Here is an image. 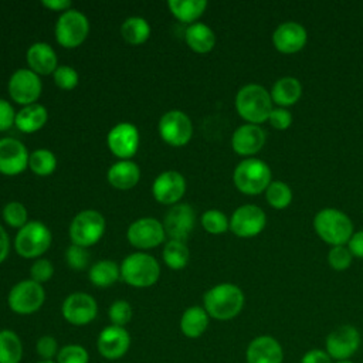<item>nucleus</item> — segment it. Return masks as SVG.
I'll list each match as a JSON object with an SVG mask.
<instances>
[{
	"mask_svg": "<svg viewBox=\"0 0 363 363\" xmlns=\"http://www.w3.org/2000/svg\"><path fill=\"white\" fill-rule=\"evenodd\" d=\"M204 309L210 318L230 320L235 318L244 306V294L234 284H218L210 288L203 298Z\"/></svg>",
	"mask_w": 363,
	"mask_h": 363,
	"instance_id": "1",
	"label": "nucleus"
},
{
	"mask_svg": "<svg viewBox=\"0 0 363 363\" xmlns=\"http://www.w3.org/2000/svg\"><path fill=\"white\" fill-rule=\"evenodd\" d=\"M235 108L241 118L254 125L265 122L274 109L271 94L258 84L244 85L237 92Z\"/></svg>",
	"mask_w": 363,
	"mask_h": 363,
	"instance_id": "2",
	"label": "nucleus"
},
{
	"mask_svg": "<svg viewBox=\"0 0 363 363\" xmlns=\"http://www.w3.org/2000/svg\"><path fill=\"white\" fill-rule=\"evenodd\" d=\"M316 234L328 244L343 245L353 235L352 220L337 208H323L313 218Z\"/></svg>",
	"mask_w": 363,
	"mask_h": 363,
	"instance_id": "3",
	"label": "nucleus"
},
{
	"mask_svg": "<svg viewBox=\"0 0 363 363\" xmlns=\"http://www.w3.org/2000/svg\"><path fill=\"white\" fill-rule=\"evenodd\" d=\"M160 274V267L157 261L143 252H135L128 255L121 265L122 279L135 288L152 286Z\"/></svg>",
	"mask_w": 363,
	"mask_h": 363,
	"instance_id": "4",
	"label": "nucleus"
},
{
	"mask_svg": "<svg viewBox=\"0 0 363 363\" xmlns=\"http://www.w3.org/2000/svg\"><path fill=\"white\" fill-rule=\"evenodd\" d=\"M271 169L259 159H245L240 162L234 170L233 180L235 187L244 194H258L271 183Z\"/></svg>",
	"mask_w": 363,
	"mask_h": 363,
	"instance_id": "5",
	"label": "nucleus"
},
{
	"mask_svg": "<svg viewBox=\"0 0 363 363\" xmlns=\"http://www.w3.org/2000/svg\"><path fill=\"white\" fill-rule=\"evenodd\" d=\"M16 251L24 258H35L51 245V233L40 221H28L21 227L14 240Z\"/></svg>",
	"mask_w": 363,
	"mask_h": 363,
	"instance_id": "6",
	"label": "nucleus"
},
{
	"mask_svg": "<svg viewBox=\"0 0 363 363\" xmlns=\"http://www.w3.org/2000/svg\"><path fill=\"white\" fill-rule=\"evenodd\" d=\"M105 231V220L95 210H84L78 213L69 225V238L72 244L89 247L99 241Z\"/></svg>",
	"mask_w": 363,
	"mask_h": 363,
	"instance_id": "7",
	"label": "nucleus"
},
{
	"mask_svg": "<svg viewBox=\"0 0 363 363\" xmlns=\"http://www.w3.org/2000/svg\"><path fill=\"white\" fill-rule=\"evenodd\" d=\"M45 292L41 284L33 279H24L10 289L7 303L17 315H31L43 306Z\"/></svg>",
	"mask_w": 363,
	"mask_h": 363,
	"instance_id": "8",
	"label": "nucleus"
},
{
	"mask_svg": "<svg viewBox=\"0 0 363 363\" xmlns=\"http://www.w3.org/2000/svg\"><path fill=\"white\" fill-rule=\"evenodd\" d=\"M362 343L360 332L353 325H340L335 328L325 339V350L333 362L350 360Z\"/></svg>",
	"mask_w": 363,
	"mask_h": 363,
	"instance_id": "9",
	"label": "nucleus"
},
{
	"mask_svg": "<svg viewBox=\"0 0 363 363\" xmlns=\"http://www.w3.org/2000/svg\"><path fill=\"white\" fill-rule=\"evenodd\" d=\"M88 18L78 10L64 11L55 24L57 41L65 48L78 47L88 35Z\"/></svg>",
	"mask_w": 363,
	"mask_h": 363,
	"instance_id": "10",
	"label": "nucleus"
},
{
	"mask_svg": "<svg viewBox=\"0 0 363 363\" xmlns=\"http://www.w3.org/2000/svg\"><path fill=\"white\" fill-rule=\"evenodd\" d=\"M61 312L68 323L74 326H85L96 318L98 305L89 294L74 292L64 299Z\"/></svg>",
	"mask_w": 363,
	"mask_h": 363,
	"instance_id": "11",
	"label": "nucleus"
},
{
	"mask_svg": "<svg viewBox=\"0 0 363 363\" xmlns=\"http://www.w3.org/2000/svg\"><path fill=\"white\" fill-rule=\"evenodd\" d=\"M98 353L106 360H119L130 349V335L125 328L109 325L96 337Z\"/></svg>",
	"mask_w": 363,
	"mask_h": 363,
	"instance_id": "12",
	"label": "nucleus"
},
{
	"mask_svg": "<svg viewBox=\"0 0 363 363\" xmlns=\"http://www.w3.org/2000/svg\"><path fill=\"white\" fill-rule=\"evenodd\" d=\"M159 132L166 143L172 146H183L191 138V121L182 111H169L160 118Z\"/></svg>",
	"mask_w": 363,
	"mask_h": 363,
	"instance_id": "13",
	"label": "nucleus"
},
{
	"mask_svg": "<svg viewBox=\"0 0 363 363\" xmlns=\"http://www.w3.org/2000/svg\"><path fill=\"white\" fill-rule=\"evenodd\" d=\"M267 223L265 213L261 207L254 204H244L238 207L230 220V230L242 238L259 234Z\"/></svg>",
	"mask_w": 363,
	"mask_h": 363,
	"instance_id": "14",
	"label": "nucleus"
},
{
	"mask_svg": "<svg viewBox=\"0 0 363 363\" xmlns=\"http://www.w3.org/2000/svg\"><path fill=\"white\" fill-rule=\"evenodd\" d=\"M9 92L17 104L31 105L41 94V81L31 69H17L9 81Z\"/></svg>",
	"mask_w": 363,
	"mask_h": 363,
	"instance_id": "15",
	"label": "nucleus"
},
{
	"mask_svg": "<svg viewBox=\"0 0 363 363\" xmlns=\"http://www.w3.org/2000/svg\"><path fill=\"white\" fill-rule=\"evenodd\" d=\"M126 237L136 248H153L163 242L164 228L156 218L145 217L129 225Z\"/></svg>",
	"mask_w": 363,
	"mask_h": 363,
	"instance_id": "16",
	"label": "nucleus"
},
{
	"mask_svg": "<svg viewBox=\"0 0 363 363\" xmlns=\"http://www.w3.org/2000/svg\"><path fill=\"white\" fill-rule=\"evenodd\" d=\"M108 146L111 152L121 157H132L139 146V132L135 125L129 122H121L115 125L108 133Z\"/></svg>",
	"mask_w": 363,
	"mask_h": 363,
	"instance_id": "17",
	"label": "nucleus"
},
{
	"mask_svg": "<svg viewBox=\"0 0 363 363\" xmlns=\"http://www.w3.org/2000/svg\"><path fill=\"white\" fill-rule=\"evenodd\" d=\"M194 221V210L189 204H177L166 213L163 228L172 240L184 242L193 231Z\"/></svg>",
	"mask_w": 363,
	"mask_h": 363,
	"instance_id": "18",
	"label": "nucleus"
},
{
	"mask_svg": "<svg viewBox=\"0 0 363 363\" xmlns=\"http://www.w3.org/2000/svg\"><path fill=\"white\" fill-rule=\"evenodd\" d=\"M28 153L26 146L13 138L0 139V173L18 174L28 166Z\"/></svg>",
	"mask_w": 363,
	"mask_h": 363,
	"instance_id": "19",
	"label": "nucleus"
},
{
	"mask_svg": "<svg viewBox=\"0 0 363 363\" xmlns=\"http://www.w3.org/2000/svg\"><path fill=\"white\" fill-rule=\"evenodd\" d=\"M245 362L284 363V349L275 337L269 335H259L248 343L245 349Z\"/></svg>",
	"mask_w": 363,
	"mask_h": 363,
	"instance_id": "20",
	"label": "nucleus"
},
{
	"mask_svg": "<svg viewBox=\"0 0 363 363\" xmlns=\"http://www.w3.org/2000/svg\"><path fill=\"white\" fill-rule=\"evenodd\" d=\"M306 40L308 34L305 27L296 21H285L279 24L272 34L275 48L284 54L299 51L306 44Z\"/></svg>",
	"mask_w": 363,
	"mask_h": 363,
	"instance_id": "21",
	"label": "nucleus"
},
{
	"mask_svg": "<svg viewBox=\"0 0 363 363\" xmlns=\"http://www.w3.org/2000/svg\"><path fill=\"white\" fill-rule=\"evenodd\" d=\"M184 177L174 170H167L159 174L152 186L153 197L163 204H173L179 201L184 194Z\"/></svg>",
	"mask_w": 363,
	"mask_h": 363,
	"instance_id": "22",
	"label": "nucleus"
},
{
	"mask_svg": "<svg viewBox=\"0 0 363 363\" xmlns=\"http://www.w3.org/2000/svg\"><path fill=\"white\" fill-rule=\"evenodd\" d=\"M265 143V132L261 126L254 123L241 125L235 129L231 138V145L235 153L250 156L262 149Z\"/></svg>",
	"mask_w": 363,
	"mask_h": 363,
	"instance_id": "23",
	"label": "nucleus"
},
{
	"mask_svg": "<svg viewBox=\"0 0 363 363\" xmlns=\"http://www.w3.org/2000/svg\"><path fill=\"white\" fill-rule=\"evenodd\" d=\"M27 62L35 74L47 75L57 69V55L47 43H35L27 51Z\"/></svg>",
	"mask_w": 363,
	"mask_h": 363,
	"instance_id": "24",
	"label": "nucleus"
},
{
	"mask_svg": "<svg viewBox=\"0 0 363 363\" xmlns=\"http://www.w3.org/2000/svg\"><path fill=\"white\" fill-rule=\"evenodd\" d=\"M210 316L201 306L187 308L180 318V330L189 339H197L204 335L208 328Z\"/></svg>",
	"mask_w": 363,
	"mask_h": 363,
	"instance_id": "25",
	"label": "nucleus"
},
{
	"mask_svg": "<svg viewBox=\"0 0 363 363\" xmlns=\"http://www.w3.org/2000/svg\"><path fill=\"white\" fill-rule=\"evenodd\" d=\"M140 177V170L136 163L130 160H121L111 166L108 170V182L121 190L133 187Z\"/></svg>",
	"mask_w": 363,
	"mask_h": 363,
	"instance_id": "26",
	"label": "nucleus"
},
{
	"mask_svg": "<svg viewBox=\"0 0 363 363\" xmlns=\"http://www.w3.org/2000/svg\"><path fill=\"white\" fill-rule=\"evenodd\" d=\"M302 94V85L295 77H282L272 85L271 98L281 108L294 105Z\"/></svg>",
	"mask_w": 363,
	"mask_h": 363,
	"instance_id": "27",
	"label": "nucleus"
},
{
	"mask_svg": "<svg viewBox=\"0 0 363 363\" xmlns=\"http://www.w3.org/2000/svg\"><path fill=\"white\" fill-rule=\"evenodd\" d=\"M47 109L43 105L31 104L16 113L14 125L21 132L31 133L44 126V123L47 122Z\"/></svg>",
	"mask_w": 363,
	"mask_h": 363,
	"instance_id": "28",
	"label": "nucleus"
},
{
	"mask_svg": "<svg viewBox=\"0 0 363 363\" xmlns=\"http://www.w3.org/2000/svg\"><path fill=\"white\" fill-rule=\"evenodd\" d=\"M186 43L196 52H208L216 43L213 30L203 23H193L186 30Z\"/></svg>",
	"mask_w": 363,
	"mask_h": 363,
	"instance_id": "29",
	"label": "nucleus"
},
{
	"mask_svg": "<svg viewBox=\"0 0 363 363\" xmlns=\"http://www.w3.org/2000/svg\"><path fill=\"white\" fill-rule=\"evenodd\" d=\"M24 347L20 336L11 329L0 330V363H21Z\"/></svg>",
	"mask_w": 363,
	"mask_h": 363,
	"instance_id": "30",
	"label": "nucleus"
},
{
	"mask_svg": "<svg viewBox=\"0 0 363 363\" xmlns=\"http://www.w3.org/2000/svg\"><path fill=\"white\" fill-rule=\"evenodd\" d=\"M121 269L116 262L111 259H102L92 265L89 269V281L99 288H106L113 285L119 278Z\"/></svg>",
	"mask_w": 363,
	"mask_h": 363,
	"instance_id": "31",
	"label": "nucleus"
},
{
	"mask_svg": "<svg viewBox=\"0 0 363 363\" xmlns=\"http://www.w3.org/2000/svg\"><path fill=\"white\" fill-rule=\"evenodd\" d=\"M169 7L172 14L184 23H191L197 20L204 9L207 7L206 0H170Z\"/></svg>",
	"mask_w": 363,
	"mask_h": 363,
	"instance_id": "32",
	"label": "nucleus"
},
{
	"mask_svg": "<svg viewBox=\"0 0 363 363\" xmlns=\"http://www.w3.org/2000/svg\"><path fill=\"white\" fill-rule=\"evenodd\" d=\"M121 34L126 43L138 45L145 43L150 34V26L142 17H129L121 27Z\"/></svg>",
	"mask_w": 363,
	"mask_h": 363,
	"instance_id": "33",
	"label": "nucleus"
},
{
	"mask_svg": "<svg viewBox=\"0 0 363 363\" xmlns=\"http://www.w3.org/2000/svg\"><path fill=\"white\" fill-rule=\"evenodd\" d=\"M163 259L172 269H182L189 261V248L182 241L170 240L164 245Z\"/></svg>",
	"mask_w": 363,
	"mask_h": 363,
	"instance_id": "34",
	"label": "nucleus"
},
{
	"mask_svg": "<svg viewBox=\"0 0 363 363\" xmlns=\"http://www.w3.org/2000/svg\"><path fill=\"white\" fill-rule=\"evenodd\" d=\"M28 166L33 173L38 176H47L55 170L57 159L52 152L47 149H38L30 155Z\"/></svg>",
	"mask_w": 363,
	"mask_h": 363,
	"instance_id": "35",
	"label": "nucleus"
},
{
	"mask_svg": "<svg viewBox=\"0 0 363 363\" xmlns=\"http://www.w3.org/2000/svg\"><path fill=\"white\" fill-rule=\"evenodd\" d=\"M265 197H267V201L269 203V206L281 210L291 204L292 191L286 183L275 180V182H271L269 186L267 187Z\"/></svg>",
	"mask_w": 363,
	"mask_h": 363,
	"instance_id": "36",
	"label": "nucleus"
},
{
	"mask_svg": "<svg viewBox=\"0 0 363 363\" xmlns=\"http://www.w3.org/2000/svg\"><path fill=\"white\" fill-rule=\"evenodd\" d=\"M57 363H89V352L79 343H67L60 347Z\"/></svg>",
	"mask_w": 363,
	"mask_h": 363,
	"instance_id": "37",
	"label": "nucleus"
},
{
	"mask_svg": "<svg viewBox=\"0 0 363 363\" xmlns=\"http://www.w3.org/2000/svg\"><path fill=\"white\" fill-rule=\"evenodd\" d=\"M201 225L211 234H221L230 228V223L227 221L225 214L218 210H207L201 216Z\"/></svg>",
	"mask_w": 363,
	"mask_h": 363,
	"instance_id": "38",
	"label": "nucleus"
},
{
	"mask_svg": "<svg viewBox=\"0 0 363 363\" xmlns=\"http://www.w3.org/2000/svg\"><path fill=\"white\" fill-rule=\"evenodd\" d=\"M108 316L112 325L125 328L132 319V306L128 301L118 299L109 306Z\"/></svg>",
	"mask_w": 363,
	"mask_h": 363,
	"instance_id": "39",
	"label": "nucleus"
},
{
	"mask_svg": "<svg viewBox=\"0 0 363 363\" xmlns=\"http://www.w3.org/2000/svg\"><path fill=\"white\" fill-rule=\"evenodd\" d=\"M4 221L14 228H21L27 224V210L18 201H10L3 208Z\"/></svg>",
	"mask_w": 363,
	"mask_h": 363,
	"instance_id": "40",
	"label": "nucleus"
},
{
	"mask_svg": "<svg viewBox=\"0 0 363 363\" xmlns=\"http://www.w3.org/2000/svg\"><path fill=\"white\" fill-rule=\"evenodd\" d=\"M60 352L57 339L51 335H43L35 342V353L40 360H55Z\"/></svg>",
	"mask_w": 363,
	"mask_h": 363,
	"instance_id": "41",
	"label": "nucleus"
},
{
	"mask_svg": "<svg viewBox=\"0 0 363 363\" xmlns=\"http://www.w3.org/2000/svg\"><path fill=\"white\" fill-rule=\"evenodd\" d=\"M329 265L336 271H343L352 264V252L343 245H335L328 254Z\"/></svg>",
	"mask_w": 363,
	"mask_h": 363,
	"instance_id": "42",
	"label": "nucleus"
},
{
	"mask_svg": "<svg viewBox=\"0 0 363 363\" xmlns=\"http://www.w3.org/2000/svg\"><path fill=\"white\" fill-rule=\"evenodd\" d=\"M54 81H55L57 86H60L61 89L69 91V89L77 86V84H78V74L69 65H60L54 71Z\"/></svg>",
	"mask_w": 363,
	"mask_h": 363,
	"instance_id": "43",
	"label": "nucleus"
},
{
	"mask_svg": "<svg viewBox=\"0 0 363 363\" xmlns=\"http://www.w3.org/2000/svg\"><path fill=\"white\" fill-rule=\"evenodd\" d=\"M65 258H67V262L68 265L72 268V269H77V271H81L84 269L88 262H89V252L84 248V247H79V245H69L67 248V252H65Z\"/></svg>",
	"mask_w": 363,
	"mask_h": 363,
	"instance_id": "44",
	"label": "nucleus"
},
{
	"mask_svg": "<svg viewBox=\"0 0 363 363\" xmlns=\"http://www.w3.org/2000/svg\"><path fill=\"white\" fill-rule=\"evenodd\" d=\"M30 274H31V279L41 284V282H45L48 281L52 274H54V268L51 265V262L48 259H37L33 265H31V269H30Z\"/></svg>",
	"mask_w": 363,
	"mask_h": 363,
	"instance_id": "45",
	"label": "nucleus"
},
{
	"mask_svg": "<svg viewBox=\"0 0 363 363\" xmlns=\"http://www.w3.org/2000/svg\"><path fill=\"white\" fill-rule=\"evenodd\" d=\"M268 121L271 122V125H272L274 128L284 130V129H288V128L291 126V123H292V115H291V112H289L288 109L279 106V108H274V109L271 111Z\"/></svg>",
	"mask_w": 363,
	"mask_h": 363,
	"instance_id": "46",
	"label": "nucleus"
},
{
	"mask_svg": "<svg viewBox=\"0 0 363 363\" xmlns=\"http://www.w3.org/2000/svg\"><path fill=\"white\" fill-rule=\"evenodd\" d=\"M16 119V113L13 106L6 102L4 99H0V132L9 129Z\"/></svg>",
	"mask_w": 363,
	"mask_h": 363,
	"instance_id": "47",
	"label": "nucleus"
},
{
	"mask_svg": "<svg viewBox=\"0 0 363 363\" xmlns=\"http://www.w3.org/2000/svg\"><path fill=\"white\" fill-rule=\"evenodd\" d=\"M299 363H333V360L325 349H311L303 353Z\"/></svg>",
	"mask_w": 363,
	"mask_h": 363,
	"instance_id": "48",
	"label": "nucleus"
},
{
	"mask_svg": "<svg viewBox=\"0 0 363 363\" xmlns=\"http://www.w3.org/2000/svg\"><path fill=\"white\" fill-rule=\"evenodd\" d=\"M349 251L352 255L363 258V230L354 233L349 240Z\"/></svg>",
	"mask_w": 363,
	"mask_h": 363,
	"instance_id": "49",
	"label": "nucleus"
},
{
	"mask_svg": "<svg viewBox=\"0 0 363 363\" xmlns=\"http://www.w3.org/2000/svg\"><path fill=\"white\" fill-rule=\"evenodd\" d=\"M7 254H9V235L6 230L0 225V262L6 259Z\"/></svg>",
	"mask_w": 363,
	"mask_h": 363,
	"instance_id": "50",
	"label": "nucleus"
},
{
	"mask_svg": "<svg viewBox=\"0 0 363 363\" xmlns=\"http://www.w3.org/2000/svg\"><path fill=\"white\" fill-rule=\"evenodd\" d=\"M43 4L51 10H65L71 7L69 0H43Z\"/></svg>",
	"mask_w": 363,
	"mask_h": 363,
	"instance_id": "51",
	"label": "nucleus"
},
{
	"mask_svg": "<svg viewBox=\"0 0 363 363\" xmlns=\"http://www.w3.org/2000/svg\"><path fill=\"white\" fill-rule=\"evenodd\" d=\"M37 363H57L55 360H38Z\"/></svg>",
	"mask_w": 363,
	"mask_h": 363,
	"instance_id": "52",
	"label": "nucleus"
},
{
	"mask_svg": "<svg viewBox=\"0 0 363 363\" xmlns=\"http://www.w3.org/2000/svg\"><path fill=\"white\" fill-rule=\"evenodd\" d=\"M333 363H354L352 360H340V362H333Z\"/></svg>",
	"mask_w": 363,
	"mask_h": 363,
	"instance_id": "53",
	"label": "nucleus"
}]
</instances>
